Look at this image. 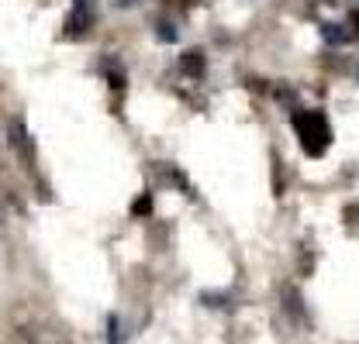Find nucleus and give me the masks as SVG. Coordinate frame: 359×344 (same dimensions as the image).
<instances>
[{"instance_id":"nucleus-1","label":"nucleus","mask_w":359,"mask_h":344,"mask_svg":"<svg viewBox=\"0 0 359 344\" xmlns=\"http://www.w3.org/2000/svg\"><path fill=\"white\" fill-rule=\"evenodd\" d=\"M294 128H297L301 141H304V148H308L311 155H321V152H325V145L332 141V131H328L325 117H321L318 110L297 114V117H294Z\"/></svg>"}]
</instances>
